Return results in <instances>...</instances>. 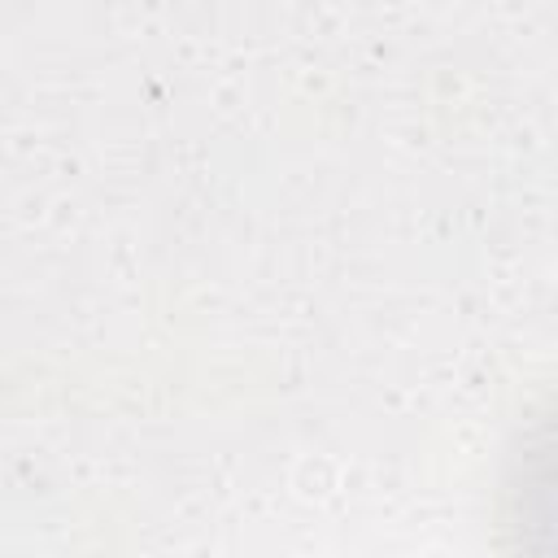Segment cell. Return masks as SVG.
Returning a JSON list of instances; mask_svg holds the SVG:
<instances>
[{
	"label": "cell",
	"mask_w": 558,
	"mask_h": 558,
	"mask_svg": "<svg viewBox=\"0 0 558 558\" xmlns=\"http://www.w3.org/2000/svg\"><path fill=\"white\" fill-rule=\"evenodd\" d=\"M506 558H558V392L519 427L497 480Z\"/></svg>",
	"instance_id": "6da1fadb"
}]
</instances>
